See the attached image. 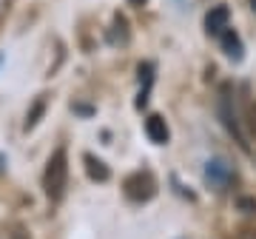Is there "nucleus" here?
<instances>
[{
	"label": "nucleus",
	"instance_id": "7ed1b4c3",
	"mask_svg": "<svg viewBox=\"0 0 256 239\" xmlns=\"http://www.w3.org/2000/svg\"><path fill=\"white\" fill-rule=\"evenodd\" d=\"M220 117H222V122H225V128L234 134V140L245 148L248 142H245V137H242V128H239L236 111L230 108V92H228V86H225V88H222V94H220Z\"/></svg>",
	"mask_w": 256,
	"mask_h": 239
},
{
	"label": "nucleus",
	"instance_id": "423d86ee",
	"mask_svg": "<svg viewBox=\"0 0 256 239\" xmlns=\"http://www.w3.org/2000/svg\"><path fill=\"white\" fill-rule=\"evenodd\" d=\"M205 176H208L210 182H216V185H228L230 180V168L225 160H210L208 168H205Z\"/></svg>",
	"mask_w": 256,
	"mask_h": 239
},
{
	"label": "nucleus",
	"instance_id": "20e7f679",
	"mask_svg": "<svg viewBox=\"0 0 256 239\" xmlns=\"http://www.w3.org/2000/svg\"><path fill=\"white\" fill-rule=\"evenodd\" d=\"M228 18H230L228 6H214V9L205 14V28H208V34H222V32L228 28Z\"/></svg>",
	"mask_w": 256,
	"mask_h": 239
},
{
	"label": "nucleus",
	"instance_id": "f257e3e1",
	"mask_svg": "<svg viewBox=\"0 0 256 239\" xmlns=\"http://www.w3.org/2000/svg\"><path fill=\"white\" fill-rule=\"evenodd\" d=\"M66 182H68V154L66 148H57L54 154L48 156L46 174H43V188L52 202H60L66 194Z\"/></svg>",
	"mask_w": 256,
	"mask_h": 239
},
{
	"label": "nucleus",
	"instance_id": "6e6552de",
	"mask_svg": "<svg viewBox=\"0 0 256 239\" xmlns=\"http://www.w3.org/2000/svg\"><path fill=\"white\" fill-rule=\"evenodd\" d=\"M220 37H222V48H225V54L239 60V57H242V43H239L236 32H234V28H225Z\"/></svg>",
	"mask_w": 256,
	"mask_h": 239
},
{
	"label": "nucleus",
	"instance_id": "9d476101",
	"mask_svg": "<svg viewBox=\"0 0 256 239\" xmlns=\"http://www.w3.org/2000/svg\"><path fill=\"white\" fill-rule=\"evenodd\" d=\"M245 117H248V128H250V131L256 134V102H250V106H248Z\"/></svg>",
	"mask_w": 256,
	"mask_h": 239
},
{
	"label": "nucleus",
	"instance_id": "39448f33",
	"mask_svg": "<svg viewBox=\"0 0 256 239\" xmlns=\"http://www.w3.org/2000/svg\"><path fill=\"white\" fill-rule=\"evenodd\" d=\"M146 134L151 142H156V146H165L168 142V126H165V120L160 117V114H151V117L146 120Z\"/></svg>",
	"mask_w": 256,
	"mask_h": 239
},
{
	"label": "nucleus",
	"instance_id": "0eeeda50",
	"mask_svg": "<svg viewBox=\"0 0 256 239\" xmlns=\"http://www.w3.org/2000/svg\"><path fill=\"white\" fill-rule=\"evenodd\" d=\"M82 162H86V171H88V176H92V180H97V182H106V180L111 176L108 166H106L102 160H97L94 154H86V156H82Z\"/></svg>",
	"mask_w": 256,
	"mask_h": 239
},
{
	"label": "nucleus",
	"instance_id": "f03ea898",
	"mask_svg": "<svg viewBox=\"0 0 256 239\" xmlns=\"http://www.w3.org/2000/svg\"><path fill=\"white\" fill-rule=\"evenodd\" d=\"M154 194H156V182L148 171H137L126 180V196L134 200V202H148Z\"/></svg>",
	"mask_w": 256,
	"mask_h": 239
},
{
	"label": "nucleus",
	"instance_id": "9b49d317",
	"mask_svg": "<svg viewBox=\"0 0 256 239\" xmlns=\"http://www.w3.org/2000/svg\"><path fill=\"white\" fill-rule=\"evenodd\" d=\"M131 3H137V6H140V3H146V0H131Z\"/></svg>",
	"mask_w": 256,
	"mask_h": 239
},
{
	"label": "nucleus",
	"instance_id": "1a4fd4ad",
	"mask_svg": "<svg viewBox=\"0 0 256 239\" xmlns=\"http://www.w3.org/2000/svg\"><path fill=\"white\" fill-rule=\"evenodd\" d=\"M43 108H46V102L37 100V102H34V108L28 111V117H26V128H34L37 120H40V114H43Z\"/></svg>",
	"mask_w": 256,
	"mask_h": 239
}]
</instances>
